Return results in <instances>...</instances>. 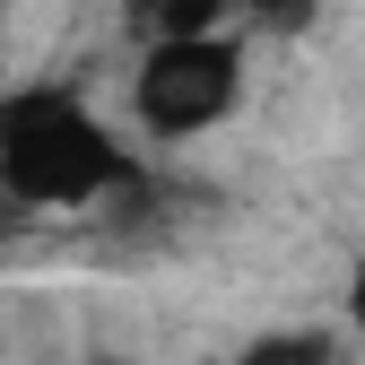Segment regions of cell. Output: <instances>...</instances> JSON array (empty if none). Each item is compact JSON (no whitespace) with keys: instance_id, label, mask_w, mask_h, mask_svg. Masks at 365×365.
<instances>
[{"instance_id":"obj_3","label":"cell","mask_w":365,"mask_h":365,"mask_svg":"<svg viewBox=\"0 0 365 365\" xmlns=\"http://www.w3.org/2000/svg\"><path fill=\"white\" fill-rule=\"evenodd\" d=\"M235 18H244V0H140V26L148 35H217Z\"/></svg>"},{"instance_id":"obj_4","label":"cell","mask_w":365,"mask_h":365,"mask_svg":"<svg viewBox=\"0 0 365 365\" xmlns=\"http://www.w3.org/2000/svg\"><path fill=\"white\" fill-rule=\"evenodd\" d=\"M235 365H339V356H331V339H322V331H261Z\"/></svg>"},{"instance_id":"obj_2","label":"cell","mask_w":365,"mask_h":365,"mask_svg":"<svg viewBox=\"0 0 365 365\" xmlns=\"http://www.w3.org/2000/svg\"><path fill=\"white\" fill-rule=\"evenodd\" d=\"M244 78H252L244 26H217V35H148L140 61H130V122H140V140L192 148V140H209V130H226V122L244 113Z\"/></svg>"},{"instance_id":"obj_6","label":"cell","mask_w":365,"mask_h":365,"mask_svg":"<svg viewBox=\"0 0 365 365\" xmlns=\"http://www.w3.org/2000/svg\"><path fill=\"white\" fill-rule=\"evenodd\" d=\"M9 87H18V78H9V43H0V105H9Z\"/></svg>"},{"instance_id":"obj_5","label":"cell","mask_w":365,"mask_h":365,"mask_svg":"<svg viewBox=\"0 0 365 365\" xmlns=\"http://www.w3.org/2000/svg\"><path fill=\"white\" fill-rule=\"evenodd\" d=\"M339 331H348V339L365 348V252L348 261V287H339Z\"/></svg>"},{"instance_id":"obj_1","label":"cell","mask_w":365,"mask_h":365,"mask_svg":"<svg viewBox=\"0 0 365 365\" xmlns=\"http://www.w3.org/2000/svg\"><path fill=\"white\" fill-rule=\"evenodd\" d=\"M130 182V140L70 78H18L0 105V192L26 209H105Z\"/></svg>"}]
</instances>
